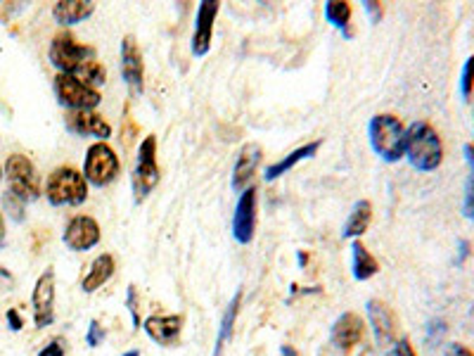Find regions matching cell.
Segmentation results:
<instances>
[{
	"label": "cell",
	"instance_id": "1",
	"mask_svg": "<svg viewBox=\"0 0 474 356\" xmlns=\"http://www.w3.org/2000/svg\"><path fill=\"white\" fill-rule=\"evenodd\" d=\"M406 157L417 171H434L441 166L444 145L427 121H415L406 128Z\"/></svg>",
	"mask_w": 474,
	"mask_h": 356
},
{
	"label": "cell",
	"instance_id": "2",
	"mask_svg": "<svg viewBox=\"0 0 474 356\" xmlns=\"http://www.w3.org/2000/svg\"><path fill=\"white\" fill-rule=\"evenodd\" d=\"M45 197L52 207H79L88 200V181L74 166H57L45 181Z\"/></svg>",
	"mask_w": 474,
	"mask_h": 356
},
{
	"label": "cell",
	"instance_id": "3",
	"mask_svg": "<svg viewBox=\"0 0 474 356\" xmlns=\"http://www.w3.org/2000/svg\"><path fill=\"white\" fill-rule=\"evenodd\" d=\"M372 150L385 162H399L406 157V127L394 114H378L368 124Z\"/></svg>",
	"mask_w": 474,
	"mask_h": 356
},
{
	"label": "cell",
	"instance_id": "4",
	"mask_svg": "<svg viewBox=\"0 0 474 356\" xmlns=\"http://www.w3.org/2000/svg\"><path fill=\"white\" fill-rule=\"evenodd\" d=\"M48 58H50L52 67L57 69V74L76 76L90 59H96V48L81 45L69 31H59L50 41Z\"/></svg>",
	"mask_w": 474,
	"mask_h": 356
},
{
	"label": "cell",
	"instance_id": "5",
	"mask_svg": "<svg viewBox=\"0 0 474 356\" xmlns=\"http://www.w3.org/2000/svg\"><path fill=\"white\" fill-rule=\"evenodd\" d=\"M159 178H162V171L157 164V135H145V141L138 145L134 176H131L135 202L145 200L159 186Z\"/></svg>",
	"mask_w": 474,
	"mask_h": 356
},
{
	"label": "cell",
	"instance_id": "6",
	"mask_svg": "<svg viewBox=\"0 0 474 356\" xmlns=\"http://www.w3.org/2000/svg\"><path fill=\"white\" fill-rule=\"evenodd\" d=\"M5 178H8L10 193L17 195L22 202H36L41 197V176L27 155L15 152L8 157Z\"/></svg>",
	"mask_w": 474,
	"mask_h": 356
},
{
	"label": "cell",
	"instance_id": "7",
	"mask_svg": "<svg viewBox=\"0 0 474 356\" xmlns=\"http://www.w3.org/2000/svg\"><path fill=\"white\" fill-rule=\"evenodd\" d=\"M52 90H55L57 103L62 104V107H67L69 112L96 110L100 100H103L100 90L90 89L79 76L72 74H55V79H52Z\"/></svg>",
	"mask_w": 474,
	"mask_h": 356
},
{
	"label": "cell",
	"instance_id": "8",
	"mask_svg": "<svg viewBox=\"0 0 474 356\" xmlns=\"http://www.w3.org/2000/svg\"><path fill=\"white\" fill-rule=\"evenodd\" d=\"M121 171L117 152L107 145V143H93L86 152V162H83V176L90 186L104 188L114 183Z\"/></svg>",
	"mask_w": 474,
	"mask_h": 356
},
{
	"label": "cell",
	"instance_id": "9",
	"mask_svg": "<svg viewBox=\"0 0 474 356\" xmlns=\"http://www.w3.org/2000/svg\"><path fill=\"white\" fill-rule=\"evenodd\" d=\"M256 216H259V190L256 186L245 188L237 197L233 214V237L240 245H249L256 236Z\"/></svg>",
	"mask_w": 474,
	"mask_h": 356
},
{
	"label": "cell",
	"instance_id": "10",
	"mask_svg": "<svg viewBox=\"0 0 474 356\" xmlns=\"http://www.w3.org/2000/svg\"><path fill=\"white\" fill-rule=\"evenodd\" d=\"M31 306H34V323L36 328H48L55 323V271L45 268L38 275L34 292H31Z\"/></svg>",
	"mask_w": 474,
	"mask_h": 356
},
{
	"label": "cell",
	"instance_id": "11",
	"mask_svg": "<svg viewBox=\"0 0 474 356\" xmlns=\"http://www.w3.org/2000/svg\"><path fill=\"white\" fill-rule=\"evenodd\" d=\"M62 240H65V245L72 252H88L96 245H100L103 230H100V223L93 216L79 214L67 223V228L62 233Z\"/></svg>",
	"mask_w": 474,
	"mask_h": 356
},
{
	"label": "cell",
	"instance_id": "12",
	"mask_svg": "<svg viewBox=\"0 0 474 356\" xmlns=\"http://www.w3.org/2000/svg\"><path fill=\"white\" fill-rule=\"evenodd\" d=\"M121 76H124L131 93L141 96L142 89H145V65H142L141 45L131 34L121 41Z\"/></svg>",
	"mask_w": 474,
	"mask_h": 356
},
{
	"label": "cell",
	"instance_id": "13",
	"mask_svg": "<svg viewBox=\"0 0 474 356\" xmlns=\"http://www.w3.org/2000/svg\"><path fill=\"white\" fill-rule=\"evenodd\" d=\"M183 326L186 319L180 313H152L142 321L145 333L149 335V340H155L162 347H176L183 335Z\"/></svg>",
	"mask_w": 474,
	"mask_h": 356
},
{
	"label": "cell",
	"instance_id": "14",
	"mask_svg": "<svg viewBox=\"0 0 474 356\" xmlns=\"http://www.w3.org/2000/svg\"><path fill=\"white\" fill-rule=\"evenodd\" d=\"M221 5L216 0H204L197 8V19H195V31H193V55L195 58H204L211 50V38H214V22L218 17Z\"/></svg>",
	"mask_w": 474,
	"mask_h": 356
},
{
	"label": "cell",
	"instance_id": "15",
	"mask_svg": "<svg viewBox=\"0 0 474 356\" xmlns=\"http://www.w3.org/2000/svg\"><path fill=\"white\" fill-rule=\"evenodd\" d=\"M261 157H264V150H261L259 143H247L240 148L235 166H233V178H230V186L235 193H242L245 188H249V181L259 169Z\"/></svg>",
	"mask_w": 474,
	"mask_h": 356
},
{
	"label": "cell",
	"instance_id": "16",
	"mask_svg": "<svg viewBox=\"0 0 474 356\" xmlns=\"http://www.w3.org/2000/svg\"><path fill=\"white\" fill-rule=\"evenodd\" d=\"M65 124L72 134L76 135H93L97 143H104L111 135L110 121L96 110H83V112H69Z\"/></svg>",
	"mask_w": 474,
	"mask_h": 356
},
{
	"label": "cell",
	"instance_id": "17",
	"mask_svg": "<svg viewBox=\"0 0 474 356\" xmlns=\"http://www.w3.org/2000/svg\"><path fill=\"white\" fill-rule=\"evenodd\" d=\"M363 335H365L363 319L354 312H344L340 319L334 321L330 337H333L334 347L341 349V352H354V349L361 344V340H363Z\"/></svg>",
	"mask_w": 474,
	"mask_h": 356
},
{
	"label": "cell",
	"instance_id": "18",
	"mask_svg": "<svg viewBox=\"0 0 474 356\" xmlns=\"http://www.w3.org/2000/svg\"><path fill=\"white\" fill-rule=\"evenodd\" d=\"M368 316H371L372 335L379 347H392L396 344V316L382 299H371L368 302Z\"/></svg>",
	"mask_w": 474,
	"mask_h": 356
},
{
	"label": "cell",
	"instance_id": "19",
	"mask_svg": "<svg viewBox=\"0 0 474 356\" xmlns=\"http://www.w3.org/2000/svg\"><path fill=\"white\" fill-rule=\"evenodd\" d=\"M93 12H96V3H90V0H59L52 5V19L62 27L83 22Z\"/></svg>",
	"mask_w": 474,
	"mask_h": 356
},
{
	"label": "cell",
	"instance_id": "20",
	"mask_svg": "<svg viewBox=\"0 0 474 356\" xmlns=\"http://www.w3.org/2000/svg\"><path fill=\"white\" fill-rule=\"evenodd\" d=\"M114 271H117V259H114V254H97L96 259H93V264L88 267V274L83 275L81 281V290L83 292H96V290H100L104 285V282L110 281L111 275H114Z\"/></svg>",
	"mask_w": 474,
	"mask_h": 356
},
{
	"label": "cell",
	"instance_id": "21",
	"mask_svg": "<svg viewBox=\"0 0 474 356\" xmlns=\"http://www.w3.org/2000/svg\"><path fill=\"white\" fill-rule=\"evenodd\" d=\"M320 145H323V141H313V143H306V145H302V148L292 150L289 155L282 157L280 162H275V164H271V166H266V171H264V178H266L268 183H271V181H275V178H280L282 174H287L289 169H294L299 162H304V159H311V157L318 155Z\"/></svg>",
	"mask_w": 474,
	"mask_h": 356
},
{
	"label": "cell",
	"instance_id": "22",
	"mask_svg": "<svg viewBox=\"0 0 474 356\" xmlns=\"http://www.w3.org/2000/svg\"><path fill=\"white\" fill-rule=\"evenodd\" d=\"M378 259L368 252V247H365L361 240H354V243H351V274H354L356 281H371L372 275H378Z\"/></svg>",
	"mask_w": 474,
	"mask_h": 356
},
{
	"label": "cell",
	"instance_id": "23",
	"mask_svg": "<svg viewBox=\"0 0 474 356\" xmlns=\"http://www.w3.org/2000/svg\"><path fill=\"white\" fill-rule=\"evenodd\" d=\"M371 221H372L371 200H358L354 205V209H351V214H348L344 228H341V237H347V240H358L365 230L371 228Z\"/></svg>",
	"mask_w": 474,
	"mask_h": 356
},
{
	"label": "cell",
	"instance_id": "24",
	"mask_svg": "<svg viewBox=\"0 0 474 356\" xmlns=\"http://www.w3.org/2000/svg\"><path fill=\"white\" fill-rule=\"evenodd\" d=\"M240 306H242V290H237L233 299L226 306V312L221 316V328H218V335H216V344H214V356H221L223 347L228 344L233 333H235V321L237 313H240Z\"/></svg>",
	"mask_w": 474,
	"mask_h": 356
},
{
	"label": "cell",
	"instance_id": "25",
	"mask_svg": "<svg viewBox=\"0 0 474 356\" xmlns=\"http://www.w3.org/2000/svg\"><path fill=\"white\" fill-rule=\"evenodd\" d=\"M325 17L327 22L341 31V36L351 38V27H348L351 24V3H347V0H330V3H325Z\"/></svg>",
	"mask_w": 474,
	"mask_h": 356
},
{
	"label": "cell",
	"instance_id": "26",
	"mask_svg": "<svg viewBox=\"0 0 474 356\" xmlns=\"http://www.w3.org/2000/svg\"><path fill=\"white\" fill-rule=\"evenodd\" d=\"M76 76H79L86 86H90V89H96V90H97V86H103V83L107 81V72H104V67L97 62V59H90L88 65H86V67H83Z\"/></svg>",
	"mask_w": 474,
	"mask_h": 356
},
{
	"label": "cell",
	"instance_id": "27",
	"mask_svg": "<svg viewBox=\"0 0 474 356\" xmlns=\"http://www.w3.org/2000/svg\"><path fill=\"white\" fill-rule=\"evenodd\" d=\"M465 157L467 164H470V183H467L465 193V214L474 221V145H465Z\"/></svg>",
	"mask_w": 474,
	"mask_h": 356
},
{
	"label": "cell",
	"instance_id": "28",
	"mask_svg": "<svg viewBox=\"0 0 474 356\" xmlns=\"http://www.w3.org/2000/svg\"><path fill=\"white\" fill-rule=\"evenodd\" d=\"M3 205H5V212H8V216L12 219V221L22 223L24 219H27V214H24V207H27V202L19 200V197L10 193V190L5 195H3Z\"/></svg>",
	"mask_w": 474,
	"mask_h": 356
},
{
	"label": "cell",
	"instance_id": "29",
	"mask_svg": "<svg viewBox=\"0 0 474 356\" xmlns=\"http://www.w3.org/2000/svg\"><path fill=\"white\" fill-rule=\"evenodd\" d=\"M474 90V55L472 58H467L465 67H463V74H460V93L463 97H470Z\"/></svg>",
	"mask_w": 474,
	"mask_h": 356
},
{
	"label": "cell",
	"instance_id": "30",
	"mask_svg": "<svg viewBox=\"0 0 474 356\" xmlns=\"http://www.w3.org/2000/svg\"><path fill=\"white\" fill-rule=\"evenodd\" d=\"M126 306H128V312H131V321H134V328H141L142 321H141V312H138V290H135V285H128V290H126Z\"/></svg>",
	"mask_w": 474,
	"mask_h": 356
},
{
	"label": "cell",
	"instance_id": "31",
	"mask_svg": "<svg viewBox=\"0 0 474 356\" xmlns=\"http://www.w3.org/2000/svg\"><path fill=\"white\" fill-rule=\"evenodd\" d=\"M107 337V333H104V328L97 323V321H90L88 326V333H86V342H88L90 349H96L103 344V340Z\"/></svg>",
	"mask_w": 474,
	"mask_h": 356
},
{
	"label": "cell",
	"instance_id": "32",
	"mask_svg": "<svg viewBox=\"0 0 474 356\" xmlns=\"http://www.w3.org/2000/svg\"><path fill=\"white\" fill-rule=\"evenodd\" d=\"M38 356H67L65 337H52V340L38 352Z\"/></svg>",
	"mask_w": 474,
	"mask_h": 356
},
{
	"label": "cell",
	"instance_id": "33",
	"mask_svg": "<svg viewBox=\"0 0 474 356\" xmlns=\"http://www.w3.org/2000/svg\"><path fill=\"white\" fill-rule=\"evenodd\" d=\"M446 333V323L444 321H432L430 326H427V337H430V342H439L441 340V335Z\"/></svg>",
	"mask_w": 474,
	"mask_h": 356
},
{
	"label": "cell",
	"instance_id": "34",
	"mask_svg": "<svg viewBox=\"0 0 474 356\" xmlns=\"http://www.w3.org/2000/svg\"><path fill=\"white\" fill-rule=\"evenodd\" d=\"M394 356H417V354H415L410 340H408V337H401V340H396V344H394Z\"/></svg>",
	"mask_w": 474,
	"mask_h": 356
},
{
	"label": "cell",
	"instance_id": "35",
	"mask_svg": "<svg viewBox=\"0 0 474 356\" xmlns=\"http://www.w3.org/2000/svg\"><path fill=\"white\" fill-rule=\"evenodd\" d=\"M5 319H8V323H10V330H15V333L24 328V319L19 316V312H17V309H8Z\"/></svg>",
	"mask_w": 474,
	"mask_h": 356
},
{
	"label": "cell",
	"instance_id": "36",
	"mask_svg": "<svg viewBox=\"0 0 474 356\" xmlns=\"http://www.w3.org/2000/svg\"><path fill=\"white\" fill-rule=\"evenodd\" d=\"M446 356H474L472 349H467L465 344H460V342H453V344H448V349H446Z\"/></svg>",
	"mask_w": 474,
	"mask_h": 356
},
{
	"label": "cell",
	"instance_id": "37",
	"mask_svg": "<svg viewBox=\"0 0 474 356\" xmlns=\"http://www.w3.org/2000/svg\"><path fill=\"white\" fill-rule=\"evenodd\" d=\"M365 12L372 17V22H379L382 19V5L379 3H371V0H363Z\"/></svg>",
	"mask_w": 474,
	"mask_h": 356
},
{
	"label": "cell",
	"instance_id": "38",
	"mask_svg": "<svg viewBox=\"0 0 474 356\" xmlns=\"http://www.w3.org/2000/svg\"><path fill=\"white\" fill-rule=\"evenodd\" d=\"M467 254H470V243H465V240H460V257H458V264H463V259H465Z\"/></svg>",
	"mask_w": 474,
	"mask_h": 356
},
{
	"label": "cell",
	"instance_id": "39",
	"mask_svg": "<svg viewBox=\"0 0 474 356\" xmlns=\"http://www.w3.org/2000/svg\"><path fill=\"white\" fill-rule=\"evenodd\" d=\"M5 236H8V230H5V219L0 212V247H5Z\"/></svg>",
	"mask_w": 474,
	"mask_h": 356
},
{
	"label": "cell",
	"instance_id": "40",
	"mask_svg": "<svg viewBox=\"0 0 474 356\" xmlns=\"http://www.w3.org/2000/svg\"><path fill=\"white\" fill-rule=\"evenodd\" d=\"M280 354H282V356H299V354H296V352H294V349L289 347V344H282V347H280Z\"/></svg>",
	"mask_w": 474,
	"mask_h": 356
},
{
	"label": "cell",
	"instance_id": "41",
	"mask_svg": "<svg viewBox=\"0 0 474 356\" xmlns=\"http://www.w3.org/2000/svg\"><path fill=\"white\" fill-rule=\"evenodd\" d=\"M296 257H299V267L304 268V267H306V261H309V257H306V252H299V254H296Z\"/></svg>",
	"mask_w": 474,
	"mask_h": 356
},
{
	"label": "cell",
	"instance_id": "42",
	"mask_svg": "<svg viewBox=\"0 0 474 356\" xmlns=\"http://www.w3.org/2000/svg\"><path fill=\"white\" fill-rule=\"evenodd\" d=\"M124 356H141V352H138V349H131V352H126Z\"/></svg>",
	"mask_w": 474,
	"mask_h": 356
},
{
	"label": "cell",
	"instance_id": "43",
	"mask_svg": "<svg viewBox=\"0 0 474 356\" xmlns=\"http://www.w3.org/2000/svg\"><path fill=\"white\" fill-rule=\"evenodd\" d=\"M0 181H3V166H0Z\"/></svg>",
	"mask_w": 474,
	"mask_h": 356
}]
</instances>
